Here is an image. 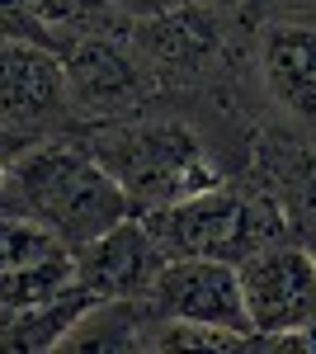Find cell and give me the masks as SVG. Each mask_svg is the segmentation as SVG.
I'll list each match as a JSON object with an SVG mask.
<instances>
[{
  "label": "cell",
  "mask_w": 316,
  "mask_h": 354,
  "mask_svg": "<svg viewBox=\"0 0 316 354\" xmlns=\"http://www.w3.org/2000/svg\"><path fill=\"white\" fill-rule=\"evenodd\" d=\"M260 76L279 109L297 123H316V24L279 19L260 43Z\"/></svg>",
  "instance_id": "9c48e42d"
},
{
  "label": "cell",
  "mask_w": 316,
  "mask_h": 354,
  "mask_svg": "<svg viewBox=\"0 0 316 354\" xmlns=\"http://www.w3.org/2000/svg\"><path fill=\"white\" fill-rule=\"evenodd\" d=\"M62 53L48 43H0V137L43 142L71 128Z\"/></svg>",
  "instance_id": "8992f818"
},
{
  "label": "cell",
  "mask_w": 316,
  "mask_h": 354,
  "mask_svg": "<svg viewBox=\"0 0 316 354\" xmlns=\"http://www.w3.org/2000/svg\"><path fill=\"white\" fill-rule=\"evenodd\" d=\"M10 213H28L48 222L66 245H85L137 208L85 142L57 133L28 142L10 161Z\"/></svg>",
  "instance_id": "6da1fadb"
},
{
  "label": "cell",
  "mask_w": 316,
  "mask_h": 354,
  "mask_svg": "<svg viewBox=\"0 0 316 354\" xmlns=\"http://www.w3.org/2000/svg\"><path fill=\"white\" fill-rule=\"evenodd\" d=\"M76 283V255L62 250V255H48L38 265H24V270L0 274V312L5 307H33V302H48L57 293H66Z\"/></svg>",
  "instance_id": "8fae6325"
},
{
  "label": "cell",
  "mask_w": 316,
  "mask_h": 354,
  "mask_svg": "<svg viewBox=\"0 0 316 354\" xmlns=\"http://www.w3.org/2000/svg\"><path fill=\"white\" fill-rule=\"evenodd\" d=\"M62 250H71V245L62 241L48 222L28 218V213H0V274L38 265V260L62 255Z\"/></svg>",
  "instance_id": "7c38bea8"
},
{
  "label": "cell",
  "mask_w": 316,
  "mask_h": 354,
  "mask_svg": "<svg viewBox=\"0 0 316 354\" xmlns=\"http://www.w3.org/2000/svg\"><path fill=\"white\" fill-rule=\"evenodd\" d=\"M274 5H284L292 15H316V0H274Z\"/></svg>",
  "instance_id": "e0dca14e"
},
{
  "label": "cell",
  "mask_w": 316,
  "mask_h": 354,
  "mask_svg": "<svg viewBox=\"0 0 316 354\" xmlns=\"http://www.w3.org/2000/svg\"><path fill=\"white\" fill-rule=\"evenodd\" d=\"M71 255H76V283L90 288L100 302H147L165 270V250L151 236V227L142 222V213L113 222L95 241L71 245Z\"/></svg>",
  "instance_id": "ba28073f"
},
{
  "label": "cell",
  "mask_w": 316,
  "mask_h": 354,
  "mask_svg": "<svg viewBox=\"0 0 316 354\" xmlns=\"http://www.w3.org/2000/svg\"><path fill=\"white\" fill-rule=\"evenodd\" d=\"M194 10H222V5H241V0H185Z\"/></svg>",
  "instance_id": "ac0fdd59"
},
{
  "label": "cell",
  "mask_w": 316,
  "mask_h": 354,
  "mask_svg": "<svg viewBox=\"0 0 316 354\" xmlns=\"http://www.w3.org/2000/svg\"><path fill=\"white\" fill-rule=\"evenodd\" d=\"M147 302L156 307V317L194 322V326H217V330L255 340L250 317H245V298H241V270L232 260H212V255L165 260V270H160Z\"/></svg>",
  "instance_id": "52a82bcc"
},
{
  "label": "cell",
  "mask_w": 316,
  "mask_h": 354,
  "mask_svg": "<svg viewBox=\"0 0 316 354\" xmlns=\"http://www.w3.org/2000/svg\"><path fill=\"white\" fill-rule=\"evenodd\" d=\"M109 5H113V15H118L123 24H151V19L175 15L185 0H109Z\"/></svg>",
  "instance_id": "9a60e30c"
},
{
  "label": "cell",
  "mask_w": 316,
  "mask_h": 354,
  "mask_svg": "<svg viewBox=\"0 0 316 354\" xmlns=\"http://www.w3.org/2000/svg\"><path fill=\"white\" fill-rule=\"evenodd\" d=\"M302 245H307V255L316 260V208L302 218Z\"/></svg>",
  "instance_id": "2e32d148"
},
{
  "label": "cell",
  "mask_w": 316,
  "mask_h": 354,
  "mask_svg": "<svg viewBox=\"0 0 316 354\" xmlns=\"http://www.w3.org/2000/svg\"><path fill=\"white\" fill-rule=\"evenodd\" d=\"M95 293L71 283L66 293H57L48 302L33 307H5L0 312V350H19V354H38V350H57L66 340V330L95 307Z\"/></svg>",
  "instance_id": "30bf717a"
},
{
  "label": "cell",
  "mask_w": 316,
  "mask_h": 354,
  "mask_svg": "<svg viewBox=\"0 0 316 354\" xmlns=\"http://www.w3.org/2000/svg\"><path fill=\"white\" fill-rule=\"evenodd\" d=\"M28 5H33V15L48 24V33L57 38V48L71 43V38H80V33H104L109 19H118L109 0H28Z\"/></svg>",
  "instance_id": "4fadbf2b"
},
{
  "label": "cell",
  "mask_w": 316,
  "mask_h": 354,
  "mask_svg": "<svg viewBox=\"0 0 316 354\" xmlns=\"http://www.w3.org/2000/svg\"><path fill=\"white\" fill-rule=\"evenodd\" d=\"M0 43H48V48H57V38L33 15L28 0H0Z\"/></svg>",
  "instance_id": "5bb4252c"
},
{
  "label": "cell",
  "mask_w": 316,
  "mask_h": 354,
  "mask_svg": "<svg viewBox=\"0 0 316 354\" xmlns=\"http://www.w3.org/2000/svg\"><path fill=\"white\" fill-rule=\"evenodd\" d=\"M142 222L160 241L165 260L212 255V260L241 265L250 250L284 236V213H274V203H255V198L227 189V185H212L194 198L151 208V213H142Z\"/></svg>",
  "instance_id": "3957f363"
},
{
  "label": "cell",
  "mask_w": 316,
  "mask_h": 354,
  "mask_svg": "<svg viewBox=\"0 0 316 354\" xmlns=\"http://www.w3.org/2000/svg\"><path fill=\"white\" fill-rule=\"evenodd\" d=\"M241 298L255 335H284V330H316V260L302 241H279L250 250L236 265Z\"/></svg>",
  "instance_id": "5b68a950"
},
{
  "label": "cell",
  "mask_w": 316,
  "mask_h": 354,
  "mask_svg": "<svg viewBox=\"0 0 316 354\" xmlns=\"http://www.w3.org/2000/svg\"><path fill=\"white\" fill-rule=\"evenodd\" d=\"M62 53V76H66V100L76 118L90 123H118L137 118L151 100V66L147 57L128 48L118 33H80Z\"/></svg>",
  "instance_id": "277c9868"
},
{
  "label": "cell",
  "mask_w": 316,
  "mask_h": 354,
  "mask_svg": "<svg viewBox=\"0 0 316 354\" xmlns=\"http://www.w3.org/2000/svg\"><path fill=\"white\" fill-rule=\"evenodd\" d=\"M85 147L95 161L123 185L137 213H151L165 203H180L194 194L222 185V170L208 156L194 128L175 118H118V123H95Z\"/></svg>",
  "instance_id": "7a4b0ae2"
}]
</instances>
